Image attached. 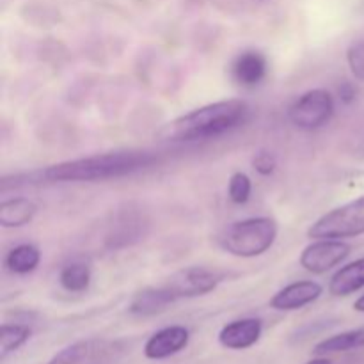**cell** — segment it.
<instances>
[{
	"label": "cell",
	"instance_id": "obj_4",
	"mask_svg": "<svg viewBox=\"0 0 364 364\" xmlns=\"http://www.w3.org/2000/svg\"><path fill=\"white\" fill-rule=\"evenodd\" d=\"M309 238L323 240V238H350L364 235V196L355 201L331 210L320 217L308 231Z\"/></svg>",
	"mask_w": 364,
	"mask_h": 364
},
{
	"label": "cell",
	"instance_id": "obj_13",
	"mask_svg": "<svg viewBox=\"0 0 364 364\" xmlns=\"http://www.w3.org/2000/svg\"><path fill=\"white\" fill-rule=\"evenodd\" d=\"M173 302H176L174 295L167 290L166 284L162 287H153L146 288V290L139 291L134 297L130 304V313L141 316H149L156 315V313L164 311L167 306H171Z\"/></svg>",
	"mask_w": 364,
	"mask_h": 364
},
{
	"label": "cell",
	"instance_id": "obj_17",
	"mask_svg": "<svg viewBox=\"0 0 364 364\" xmlns=\"http://www.w3.org/2000/svg\"><path fill=\"white\" fill-rule=\"evenodd\" d=\"M41 262V252L31 244H21L6 256V267L14 274H28Z\"/></svg>",
	"mask_w": 364,
	"mask_h": 364
},
{
	"label": "cell",
	"instance_id": "obj_8",
	"mask_svg": "<svg viewBox=\"0 0 364 364\" xmlns=\"http://www.w3.org/2000/svg\"><path fill=\"white\" fill-rule=\"evenodd\" d=\"M350 255V245L334 238H323V240L313 242L311 245L302 251L301 265L308 272L323 274L343 262Z\"/></svg>",
	"mask_w": 364,
	"mask_h": 364
},
{
	"label": "cell",
	"instance_id": "obj_12",
	"mask_svg": "<svg viewBox=\"0 0 364 364\" xmlns=\"http://www.w3.org/2000/svg\"><path fill=\"white\" fill-rule=\"evenodd\" d=\"M231 71L238 84L252 87L265 78L267 59L259 52H244L235 59Z\"/></svg>",
	"mask_w": 364,
	"mask_h": 364
},
{
	"label": "cell",
	"instance_id": "obj_22",
	"mask_svg": "<svg viewBox=\"0 0 364 364\" xmlns=\"http://www.w3.org/2000/svg\"><path fill=\"white\" fill-rule=\"evenodd\" d=\"M276 166H277L276 156L269 151H259L258 155L252 159V167L256 169V173L263 174V176H269V174H272L274 171H276Z\"/></svg>",
	"mask_w": 364,
	"mask_h": 364
},
{
	"label": "cell",
	"instance_id": "obj_9",
	"mask_svg": "<svg viewBox=\"0 0 364 364\" xmlns=\"http://www.w3.org/2000/svg\"><path fill=\"white\" fill-rule=\"evenodd\" d=\"M191 340V333L183 326H171L156 331L144 345V355L151 361H162L183 350Z\"/></svg>",
	"mask_w": 364,
	"mask_h": 364
},
{
	"label": "cell",
	"instance_id": "obj_14",
	"mask_svg": "<svg viewBox=\"0 0 364 364\" xmlns=\"http://www.w3.org/2000/svg\"><path fill=\"white\" fill-rule=\"evenodd\" d=\"M364 287V258L348 263L338 270L329 283V291L334 297H347Z\"/></svg>",
	"mask_w": 364,
	"mask_h": 364
},
{
	"label": "cell",
	"instance_id": "obj_18",
	"mask_svg": "<svg viewBox=\"0 0 364 364\" xmlns=\"http://www.w3.org/2000/svg\"><path fill=\"white\" fill-rule=\"evenodd\" d=\"M31 338V329L27 326H18V323H4L0 327V358L6 359L7 355L16 352L23 347Z\"/></svg>",
	"mask_w": 364,
	"mask_h": 364
},
{
	"label": "cell",
	"instance_id": "obj_11",
	"mask_svg": "<svg viewBox=\"0 0 364 364\" xmlns=\"http://www.w3.org/2000/svg\"><path fill=\"white\" fill-rule=\"evenodd\" d=\"M263 323L258 318H242L228 323L220 329L219 343L230 350H245L262 338Z\"/></svg>",
	"mask_w": 364,
	"mask_h": 364
},
{
	"label": "cell",
	"instance_id": "obj_25",
	"mask_svg": "<svg viewBox=\"0 0 364 364\" xmlns=\"http://www.w3.org/2000/svg\"><path fill=\"white\" fill-rule=\"evenodd\" d=\"M306 364H333V363H331V359H327V358H318V359H313V361H309Z\"/></svg>",
	"mask_w": 364,
	"mask_h": 364
},
{
	"label": "cell",
	"instance_id": "obj_10",
	"mask_svg": "<svg viewBox=\"0 0 364 364\" xmlns=\"http://www.w3.org/2000/svg\"><path fill=\"white\" fill-rule=\"evenodd\" d=\"M323 288L313 281H299L284 287L270 299V308L277 311H295L311 304L322 295Z\"/></svg>",
	"mask_w": 364,
	"mask_h": 364
},
{
	"label": "cell",
	"instance_id": "obj_6",
	"mask_svg": "<svg viewBox=\"0 0 364 364\" xmlns=\"http://www.w3.org/2000/svg\"><path fill=\"white\" fill-rule=\"evenodd\" d=\"M334 114V100L323 89L304 92L288 110L291 123L301 130H316L331 121Z\"/></svg>",
	"mask_w": 364,
	"mask_h": 364
},
{
	"label": "cell",
	"instance_id": "obj_21",
	"mask_svg": "<svg viewBox=\"0 0 364 364\" xmlns=\"http://www.w3.org/2000/svg\"><path fill=\"white\" fill-rule=\"evenodd\" d=\"M347 60L354 77L364 82V41H355L348 46Z\"/></svg>",
	"mask_w": 364,
	"mask_h": 364
},
{
	"label": "cell",
	"instance_id": "obj_5",
	"mask_svg": "<svg viewBox=\"0 0 364 364\" xmlns=\"http://www.w3.org/2000/svg\"><path fill=\"white\" fill-rule=\"evenodd\" d=\"M123 354L124 345L121 341L91 338L68 345L48 364H116Z\"/></svg>",
	"mask_w": 364,
	"mask_h": 364
},
{
	"label": "cell",
	"instance_id": "obj_2",
	"mask_svg": "<svg viewBox=\"0 0 364 364\" xmlns=\"http://www.w3.org/2000/svg\"><path fill=\"white\" fill-rule=\"evenodd\" d=\"M249 107L242 100H224L196 109L169 123L164 135L173 141L212 139L233 130L247 117Z\"/></svg>",
	"mask_w": 364,
	"mask_h": 364
},
{
	"label": "cell",
	"instance_id": "obj_15",
	"mask_svg": "<svg viewBox=\"0 0 364 364\" xmlns=\"http://www.w3.org/2000/svg\"><path fill=\"white\" fill-rule=\"evenodd\" d=\"M364 347V327L359 329L347 331V333L336 334V336H331L327 340L320 341L318 345H315L313 348V354L318 355V358H327L331 354H340V352H348L355 350V348Z\"/></svg>",
	"mask_w": 364,
	"mask_h": 364
},
{
	"label": "cell",
	"instance_id": "obj_1",
	"mask_svg": "<svg viewBox=\"0 0 364 364\" xmlns=\"http://www.w3.org/2000/svg\"><path fill=\"white\" fill-rule=\"evenodd\" d=\"M155 156L144 151H117L55 164L41 173L48 181H96L124 176L151 166Z\"/></svg>",
	"mask_w": 364,
	"mask_h": 364
},
{
	"label": "cell",
	"instance_id": "obj_3",
	"mask_svg": "<svg viewBox=\"0 0 364 364\" xmlns=\"http://www.w3.org/2000/svg\"><path fill=\"white\" fill-rule=\"evenodd\" d=\"M277 223L270 217H252L231 224L223 237V247L238 258H255L274 245Z\"/></svg>",
	"mask_w": 364,
	"mask_h": 364
},
{
	"label": "cell",
	"instance_id": "obj_23",
	"mask_svg": "<svg viewBox=\"0 0 364 364\" xmlns=\"http://www.w3.org/2000/svg\"><path fill=\"white\" fill-rule=\"evenodd\" d=\"M340 98L341 102L352 103L355 100V89L352 87V84L345 82V84L340 85Z\"/></svg>",
	"mask_w": 364,
	"mask_h": 364
},
{
	"label": "cell",
	"instance_id": "obj_19",
	"mask_svg": "<svg viewBox=\"0 0 364 364\" xmlns=\"http://www.w3.org/2000/svg\"><path fill=\"white\" fill-rule=\"evenodd\" d=\"M59 281L64 290L75 291V294L87 290L89 283H91V270L84 263H71V265H66L60 270Z\"/></svg>",
	"mask_w": 364,
	"mask_h": 364
},
{
	"label": "cell",
	"instance_id": "obj_7",
	"mask_svg": "<svg viewBox=\"0 0 364 364\" xmlns=\"http://www.w3.org/2000/svg\"><path fill=\"white\" fill-rule=\"evenodd\" d=\"M220 277L212 270L201 269V267H191L176 272L171 276L166 287L174 299H191V297H201V295L210 294L217 288Z\"/></svg>",
	"mask_w": 364,
	"mask_h": 364
},
{
	"label": "cell",
	"instance_id": "obj_20",
	"mask_svg": "<svg viewBox=\"0 0 364 364\" xmlns=\"http://www.w3.org/2000/svg\"><path fill=\"white\" fill-rule=\"evenodd\" d=\"M252 183L251 178L245 173H235L233 176L230 178V187H228V194H230V199L237 205H244V203L249 201L251 198Z\"/></svg>",
	"mask_w": 364,
	"mask_h": 364
},
{
	"label": "cell",
	"instance_id": "obj_24",
	"mask_svg": "<svg viewBox=\"0 0 364 364\" xmlns=\"http://www.w3.org/2000/svg\"><path fill=\"white\" fill-rule=\"evenodd\" d=\"M354 309L359 313H364V295H361V297L354 302Z\"/></svg>",
	"mask_w": 364,
	"mask_h": 364
},
{
	"label": "cell",
	"instance_id": "obj_16",
	"mask_svg": "<svg viewBox=\"0 0 364 364\" xmlns=\"http://www.w3.org/2000/svg\"><path fill=\"white\" fill-rule=\"evenodd\" d=\"M36 215V205L25 198L7 199L0 205V226L20 228L25 226Z\"/></svg>",
	"mask_w": 364,
	"mask_h": 364
}]
</instances>
